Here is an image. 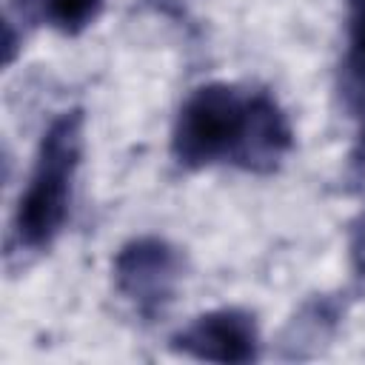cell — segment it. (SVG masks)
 <instances>
[{
	"label": "cell",
	"instance_id": "cell-1",
	"mask_svg": "<svg viewBox=\"0 0 365 365\" xmlns=\"http://www.w3.org/2000/svg\"><path fill=\"white\" fill-rule=\"evenodd\" d=\"M83 157V111H63L40 140L37 163L14 214V240L26 251H43L63 231L71 208L74 174Z\"/></svg>",
	"mask_w": 365,
	"mask_h": 365
},
{
	"label": "cell",
	"instance_id": "cell-2",
	"mask_svg": "<svg viewBox=\"0 0 365 365\" xmlns=\"http://www.w3.org/2000/svg\"><path fill=\"white\" fill-rule=\"evenodd\" d=\"M251 94L228 83H208L194 88L174 123L171 151L185 168H205L217 160H237L248 128Z\"/></svg>",
	"mask_w": 365,
	"mask_h": 365
},
{
	"label": "cell",
	"instance_id": "cell-3",
	"mask_svg": "<svg viewBox=\"0 0 365 365\" xmlns=\"http://www.w3.org/2000/svg\"><path fill=\"white\" fill-rule=\"evenodd\" d=\"M182 279V257L160 237H140L125 242L114 257L117 291L143 314H163Z\"/></svg>",
	"mask_w": 365,
	"mask_h": 365
},
{
	"label": "cell",
	"instance_id": "cell-4",
	"mask_svg": "<svg viewBox=\"0 0 365 365\" xmlns=\"http://www.w3.org/2000/svg\"><path fill=\"white\" fill-rule=\"evenodd\" d=\"M171 348L208 362H251L257 359L259 336L254 317L240 308H220L197 317L185 325L174 339Z\"/></svg>",
	"mask_w": 365,
	"mask_h": 365
},
{
	"label": "cell",
	"instance_id": "cell-5",
	"mask_svg": "<svg viewBox=\"0 0 365 365\" xmlns=\"http://www.w3.org/2000/svg\"><path fill=\"white\" fill-rule=\"evenodd\" d=\"M291 148V125L277 106V100L265 91L251 94V111H248V128L242 137V145L237 151V165L245 171H274L279 160Z\"/></svg>",
	"mask_w": 365,
	"mask_h": 365
},
{
	"label": "cell",
	"instance_id": "cell-6",
	"mask_svg": "<svg viewBox=\"0 0 365 365\" xmlns=\"http://www.w3.org/2000/svg\"><path fill=\"white\" fill-rule=\"evenodd\" d=\"M348 88L365 86V0H348Z\"/></svg>",
	"mask_w": 365,
	"mask_h": 365
},
{
	"label": "cell",
	"instance_id": "cell-7",
	"mask_svg": "<svg viewBox=\"0 0 365 365\" xmlns=\"http://www.w3.org/2000/svg\"><path fill=\"white\" fill-rule=\"evenodd\" d=\"M103 9V0H43V11L54 29L63 34L83 31Z\"/></svg>",
	"mask_w": 365,
	"mask_h": 365
},
{
	"label": "cell",
	"instance_id": "cell-8",
	"mask_svg": "<svg viewBox=\"0 0 365 365\" xmlns=\"http://www.w3.org/2000/svg\"><path fill=\"white\" fill-rule=\"evenodd\" d=\"M351 265L359 277H365V214L351 228Z\"/></svg>",
	"mask_w": 365,
	"mask_h": 365
},
{
	"label": "cell",
	"instance_id": "cell-9",
	"mask_svg": "<svg viewBox=\"0 0 365 365\" xmlns=\"http://www.w3.org/2000/svg\"><path fill=\"white\" fill-rule=\"evenodd\" d=\"M351 94H354V100L362 106V148H365V86L356 88V91H351Z\"/></svg>",
	"mask_w": 365,
	"mask_h": 365
},
{
	"label": "cell",
	"instance_id": "cell-10",
	"mask_svg": "<svg viewBox=\"0 0 365 365\" xmlns=\"http://www.w3.org/2000/svg\"><path fill=\"white\" fill-rule=\"evenodd\" d=\"M157 3H160V0H157Z\"/></svg>",
	"mask_w": 365,
	"mask_h": 365
}]
</instances>
